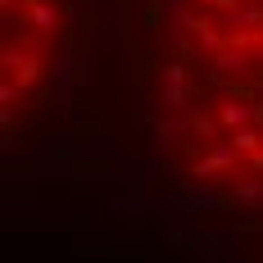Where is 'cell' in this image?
<instances>
[{
  "label": "cell",
  "instance_id": "2",
  "mask_svg": "<svg viewBox=\"0 0 263 263\" xmlns=\"http://www.w3.org/2000/svg\"><path fill=\"white\" fill-rule=\"evenodd\" d=\"M64 0H5V127L36 109L64 41Z\"/></svg>",
  "mask_w": 263,
  "mask_h": 263
},
{
  "label": "cell",
  "instance_id": "1",
  "mask_svg": "<svg viewBox=\"0 0 263 263\" xmlns=\"http://www.w3.org/2000/svg\"><path fill=\"white\" fill-rule=\"evenodd\" d=\"M155 136L200 191L263 186V0H163Z\"/></svg>",
  "mask_w": 263,
  "mask_h": 263
}]
</instances>
